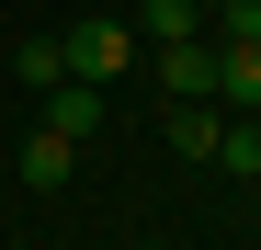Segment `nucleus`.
I'll use <instances>...</instances> for the list:
<instances>
[{
    "mask_svg": "<svg viewBox=\"0 0 261 250\" xmlns=\"http://www.w3.org/2000/svg\"><path fill=\"white\" fill-rule=\"evenodd\" d=\"M216 171H227V182H261V125H216Z\"/></svg>",
    "mask_w": 261,
    "mask_h": 250,
    "instance_id": "nucleus-7",
    "label": "nucleus"
},
{
    "mask_svg": "<svg viewBox=\"0 0 261 250\" xmlns=\"http://www.w3.org/2000/svg\"><path fill=\"white\" fill-rule=\"evenodd\" d=\"M102 114H114V103L91 91V80H57V91H46V114H34V125H46V137H68V148H80V137H102Z\"/></svg>",
    "mask_w": 261,
    "mask_h": 250,
    "instance_id": "nucleus-2",
    "label": "nucleus"
},
{
    "mask_svg": "<svg viewBox=\"0 0 261 250\" xmlns=\"http://www.w3.org/2000/svg\"><path fill=\"white\" fill-rule=\"evenodd\" d=\"M216 103L261 114V46H216Z\"/></svg>",
    "mask_w": 261,
    "mask_h": 250,
    "instance_id": "nucleus-4",
    "label": "nucleus"
},
{
    "mask_svg": "<svg viewBox=\"0 0 261 250\" xmlns=\"http://www.w3.org/2000/svg\"><path fill=\"white\" fill-rule=\"evenodd\" d=\"M68 171H80V148H68V137H46V125H34V137H23V182H34V193H57Z\"/></svg>",
    "mask_w": 261,
    "mask_h": 250,
    "instance_id": "nucleus-5",
    "label": "nucleus"
},
{
    "mask_svg": "<svg viewBox=\"0 0 261 250\" xmlns=\"http://www.w3.org/2000/svg\"><path fill=\"white\" fill-rule=\"evenodd\" d=\"M12 68H23V91H57V80H68V46H57V34H23Z\"/></svg>",
    "mask_w": 261,
    "mask_h": 250,
    "instance_id": "nucleus-6",
    "label": "nucleus"
},
{
    "mask_svg": "<svg viewBox=\"0 0 261 250\" xmlns=\"http://www.w3.org/2000/svg\"><path fill=\"white\" fill-rule=\"evenodd\" d=\"M170 148H182V159H216V103H182V114H170Z\"/></svg>",
    "mask_w": 261,
    "mask_h": 250,
    "instance_id": "nucleus-9",
    "label": "nucleus"
},
{
    "mask_svg": "<svg viewBox=\"0 0 261 250\" xmlns=\"http://www.w3.org/2000/svg\"><path fill=\"white\" fill-rule=\"evenodd\" d=\"M57 46H68V80H91V91H114V80L137 68V34H125L114 12H91V23H68Z\"/></svg>",
    "mask_w": 261,
    "mask_h": 250,
    "instance_id": "nucleus-1",
    "label": "nucleus"
},
{
    "mask_svg": "<svg viewBox=\"0 0 261 250\" xmlns=\"http://www.w3.org/2000/svg\"><path fill=\"white\" fill-rule=\"evenodd\" d=\"M137 23H148V46H182V34H204V12H193V0H148Z\"/></svg>",
    "mask_w": 261,
    "mask_h": 250,
    "instance_id": "nucleus-8",
    "label": "nucleus"
},
{
    "mask_svg": "<svg viewBox=\"0 0 261 250\" xmlns=\"http://www.w3.org/2000/svg\"><path fill=\"white\" fill-rule=\"evenodd\" d=\"M216 46H261V0H216Z\"/></svg>",
    "mask_w": 261,
    "mask_h": 250,
    "instance_id": "nucleus-10",
    "label": "nucleus"
},
{
    "mask_svg": "<svg viewBox=\"0 0 261 250\" xmlns=\"http://www.w3.org/2000/svg\"><path fill=\"white\" fill-rule=\"evenodd\" d=\"M159 80H170L182 103H204V91H216V34H182V46H159Z\"/></svg>",
    "mask_w": 261,
    "mask_h": 250,
    "instance_id": "nucleus-3",
    "label": "nucleus"
},
{
    "mask_svg": "<svg viewBox=\"0 0 261 250\" xmlns=\"http://www.w3.org/2000/svg\"><path fill=\"white\" fill-rule=\"evenodd\" d=\"M137 12H148V0H137Z\"/></svg>",
    "mask_w": 261,
    "mask_h": 250,
    "instance_id": "nucleus-12",
    "label": "nucleus"
},
{
    "mask_svg": "<svg viewBox=\"0 0 261 250\" xmlns=\"http://www.w3.org/2000/svg\"><path fill=\"white\" fill-rule=\"evenodd\" d=\"M193 12H216V0H193Z\"/></svg>",
    "mask_w": 261,
    "mask_h": 250,
    "instance_id": "nucleus-11",
    "label": "nucleus"
}]
</instances>
